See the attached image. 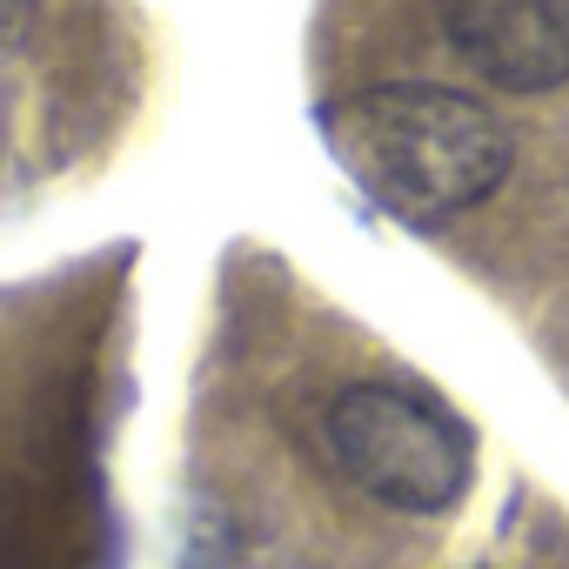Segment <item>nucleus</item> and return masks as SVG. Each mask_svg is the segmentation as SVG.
I'll use <instances>...</instances> for the list:
<instances>
[{
	"label": "nucleus",
	"mask_w": 569,
	"mask_h": 569,
	"mask_svg": "<svg viewBox=\"0 0 569 569\" xmlns=\"http://www.w3.org/2000/svg\"><path fill=\"white\" fill-rule=\"evenodd\" d=\"M34 14H41V0H0V68H8V61L28 48Z\"/></svg>",
	"instance_id": "20e7f679"
},
{
	"label": "nucleus",
	"mask_w": 569,
	"mask_h": 569,
	"mask_svg": "<svg viewBox=\"0 0 569 569\" xmlns=\"http://www.w3.org/2000/svg\"><path fill=\"white\" fill-rule=\"evenodd\" d=\"M322 141L342 174L402 221H449L482 208L516 161L509 128L456 88L382 81L322 108Z\"/></svg>",
	"instance_id": "f257e3e1"
},
{
	"label": "nucleus",
	"mask_w": 569,
	"mask_h": 569,
	"mask_svg": "<svg viewBox=\"0 0 569 569\" xmlns=\"http://www.w3.org/2000/svg\"><path fill=\"white\" fill-rule=\"evenodd\" d=\"M442 34L456 61L502 94H549L569 81V0H449Z\"/></svg>",
	"instance_id": "7ed1b4c3"
},
{
	"label": "nucleus",
	"mask_w": 569,
	"mask_h": 569,
	"mask_svg": "<svg viewBox=\"0 0 569 569\" xmlns=\"http://www.w3.org/2000/svg\"><path fill=\"white\" fill-rule=\"evenodd\" d=\"M336 469L396 516H442L462 502L476 449L469 429L402 382H349L322 416Z\"/></svg>",
	"instance_id": "f03ea898"
}]
</instances>
